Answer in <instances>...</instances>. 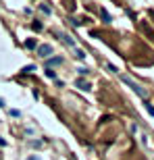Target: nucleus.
<instances>
[{
	"label": "nucleus",
	"mask_w": 154,
	"mask_h": 160,
	"mask_svg": "<svg viewBox=\"0 0 154 160\" xmlns=\"http://www.w3.org/2000/svg\"><path fill=\"white\" fill-rule=\"evenodd\" d=\"M144 106H146L148 115H150V117H154V106H152V104H150V102H144Z\"/></svg>",
	"instance_id": "9"
},
{
	"label": "nucleus",
	"mask_w": 154,
	"mask_h": 160,
	"mask_svg": "<svg viewBox=\"0 0 154 160\" xmlns=\"http://www.w3.org/2000/svg\"><path fill=\"white\" fill-rule=\"evenodd\" d=\"M34 71H36V67H34V65H27V67H23V69H21V73H23V75H29V73H34Z\"/></svg>",
	"instance_id": "6"
},
{
	"label": "nucleus",
	"mask_w": 154,
	"mask_h": 160,
	"mask_svg": "<svg viewBox=\"0 0 154 160\" xmlns=\"http://www.w3.org/2000/svg\"><path fill=\"white\" fill-rule=\"evenodd\" d=\"M40 10H42V13H46V15H50V13H52L48 4H40Z\"/></svg>",
	"instance_id": "10"
},
{
	"label": "nucleus",
	"mask_w": 154,
	"mask_h": 160,
	"mask_svg": "<svg viewBox=\"0 0 154 160\" xmlns=\"http://www.w3.org/2000/svg\"><path fill=\"white\" fill-rule=\"evenodd\" d=\"M0 146H2V148H4V146H6V141H4V139H2V137H0Z\"/></svg>",
	"instance_id": "15"
},
{
	"label": "nucleus",
	"mask_w": 154,
	"mask_h": 160,
	"mask_svg": "<svg viewBox=\"0 0 154 160\" xmlns=\"http://www.w3.org/2000/svg\"><path fill=\"white\" fill-rule=\"evenodd\" d=\"M75 85L79 87V89H85V92H87V89L92 87V85H90L87 81H83V79H77V81H75Z\"/></svg>",
	"instance_id": "4"
},
{
	"label": "nucleus",
	"mask_w": 154,
	"mask_h": 160,
	"mask_svg": "<svg viewBox=\"0 0 154 160\" xmlns=\"http://www.w3.org/2000/svg\"><path fill=\"white\" fill-rule=\"evenodd\" d=\"M0 106H4V100H0Z\"/></svg>",
	"instance_id": "17"
},
{
	"label": "nucleus",
	"mask_w": 154,
	"mask_h": 160,
	"mask_svg": "<svg viewBox=\"0 0 154 160\" xmlns=\"http://www.w3.org/2000/svg\"><path fill=\"white\" fill-rule=\"evenodd\" d=\"M31 29H34V31H42V29H44L42 21H34V23H31Z\"/></svg>",
	"instance_id": "7"
},
{
	"label": "nucleus",
	"mask_w": 154,
	"mask_h": 160,
	"mask_svg": "<svg viewBox=\"0 0 154 160\" xmlns=\"http://www.w3.org/2000/svg\"><path fill=\"white\" fill-rule=\"evenodd\" d=\"M38 54L42 56V58H48V56L52 54V46H50V44H42V46H38Z\"/></svg>",
	"instance_id": "2"
},
{
	"label": "nucleus",
	"mask_w": 154,
	"mask_h": 160,
	"mask_svg": "<svg viewBox=\"0 0 154 160\" xmlns=\"http://www.w3.org/2000/svg\"><path fill=\"white\" fill-rule=\"evenodd\" d=\"M69 21H71V23H73L75 27H77V25H81V21H79V19H69Z\"/></svg>",
	"instance_id": "14"
},
{
	"label": "nucleus",
	"mask_w": 154,
	"mask_h": 160,
	"mask_svg": "<svg viewBox=\"0 0 154 160\" xmlns=\"http://www.w3.org/2000/svg\"><path fill=\"white\" fill-rule=\"evenodd\" d=\"M77 73H79V75H87V73H90V69H87V67H79V69H77Z\"/></svg>",
	"instance_id": "11"
},
{
	"label": "nucleus",
	"mask_w": 154,
	"mask_h": 160,
	"mask_svg": "<svg viewBox=\"0 0 154 160\" xmlns=\"http://www.w3.org/2000/svg\"><path fill=\"white\" fill-rule=\"evenodd\" d=\"M63 63V58L61 56H54V58H46V65H48V69L50 67H56V65H61Z\"/></svg>",
	"instance_id": "3"
},
{
	"label": "nucleus",
	"mask_w": 154,
	"mask_h": 160,
	"mask_svg": "<svg viewBox=\"0 0 154 160\" xmlns=\"http://www.w3.org/2000/svg\"><path fill=\"white\" fill-rule=\"evenodd\" d=\"M25 46H27V48H36V40H31V38H29V40L25 42Z\"/></svg>",
	"instance_id": "12"
},
{
	"label": "nucleus",
	"mask_w": 154,
	"mask_h": 160,
	"mask_svg": "<svg viewBox=\"0 0 154 160\" xmlns=\"http://www.w3.org/2000/svg\"><path fill=\"white\" fill-rule=\"evenodd\" d=\"M48 79H56V71H52V69H46V73H44Z\"/></svg>",
	"instance_id": "8"
},
{
	"label": "nucleus",
	"mask_w": 154,
	"mask_h": 160,
	"mask_svg": "<svg viewBox=\"0 0 154 160\" xmlns=\"http://www.w3.org/2000/svg\"><path fill=\"white\" fill-rule=\"evenodd\" d=\"M27 160H38V158H36V156H29V158H27Z\"/></svg>",
	"instance_id": "16"
},
{
	"label": "nucleus",
	"mask_w": 154,
	"mask_h": 160,
	"mask_svg": "<svg viewBox=\"0 0 154 160\" xmlns=\"http://www.w3.org/2000/svg\"><path fill=\"white\" fill-rule=\"evenodd\" d=\"M77 58H79V60H83V58H85V52H83V50H77V54H75Z\"/></svg>",
	"instance_id": "13"
},
{
	"label": "nucleus",
	"mask_w": 154,
	"mask_h": 160,
	"mask_svg": "<svg viewBox=\"0 0 154 160\" xmlns=\"http://www.w3.org/2000/svg\"><path fill=\"white\" fill-rule=\"evenodd\" d=\"M121 81H123V83H127V85H129V87H131V89H133V92H135L140 98H146V89H144L142 85H138V83L131 79V77H127V75H121Z\"/></svg>",
	"instance_id": "1"
},
{
	"label": "nucleus",
	"mask_w": 154,
	"mask_h": 160,
	"mask_svg": "<svg viewBox=\"0 0 154 160\" xmlns=\"http://www.w3.org/2000/svg\"><path fill=\"white\" fill-rule=\"evenodd\" d=\"M100 17H102V21H104V23H111V15H108L104 8H100Z\"/></svg>",
	"instance_id": "5"
}]
</instances>
